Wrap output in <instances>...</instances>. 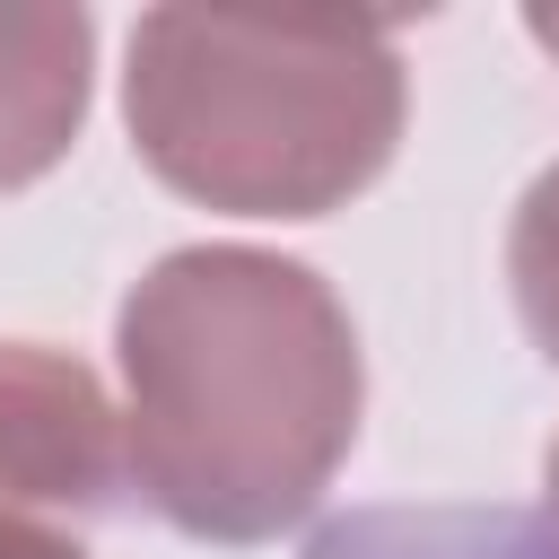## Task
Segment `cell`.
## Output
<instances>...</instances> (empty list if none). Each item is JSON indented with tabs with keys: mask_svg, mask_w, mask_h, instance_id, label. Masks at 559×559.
Returning a JSON list of instances; mask_svg holds the SVG:
<instances>
[{
	"mask_svg": "<svg viewBox=\"0 0 559 559\" xmlns=\"http://www.w3.org/2000/svg\"><path fill=\"white\" fill-rule=\"evenodd\" d=\"M122 472L183 542L253 550L297 533L367 419V358L341 288L271 245H175L114 306Z\"/></svg>",
	"mask_w": 559,
	"mask_h": 559,
	"instance_id": "obj_1",
	"label": "cell"
},
{
	"mask_svg": "<svg viewBox=\"0 0 559 559\" xmlns=\"http://www.w3.org/2000/svg\"><path fill=\"white\" fill-rule=\"evenodd\" d=\"M411 70L376 17L148 9L122 44L131 157L218 218H332L402 148Z\"/></svg>",
	"mask_w": 559,
	"mask_h": 559,
	"instance_id": "obj_2",
	"label": "cell"
},
{
	"mask_svg": "<svg viewBox=\"0 0 559 559\" xmlns=\"http://www.w3.org/2000/svg\"><path fill=\"white\" fill-rule=\"evenodd\" d=\"M122 480L105 376L52 341H0V559H96Z\"/></svg>",
	"mask_w": 559,
	"mask_h": 559,
	"instance_id": "obj_3",
	"label": "cell"
},
{
	"mask_svg": "<svg viewBox=\"0 0 559 559\" xmlns=\"http://www.w3.org/2000/svg\"><path fill=\"white\" fill-rule=\"evenodd\" d=\"M96 96V17L52 0H0V192L44 183Z\"/></svg>",
	"mask_w": 559,
	"mask_h": 559,
	"instance_id": "obj_4",
	"label": "cell"
},
{
	"mask_svg": "<svg viewBox=\"0 0 559 559\" xmlns=\"http://www.w3.org/2000/svg\"><path fill=\"white\" fill-rule=\"evenodd\" d=\"M306 559H550L524 507H358L332 515Z\"/></svg>",
	"mask_w": 559,
	"mask_h": 559,
	"instance_id": "obj_5",
	"label": "cell"
},
{
	"mask_svg": "<svg viewBox=\"0 0 559 559\" xmlns=\"http://www.w3.org/2000/svg\"><path fill=\"white\" fill-rule=\"evenodd\" d=\"M507 288H515L533 349L559 367V157L524 183V201L507 218Z\"/></svg>",
	"mask_w": 559,
	"mask_h": 559,
	"instance_id": "obj_6",
	"label": "cell"
},
{
	"mask_svg": "<svg viewBox=\"0 0 559 559\" xmlns=\"http://www.w3.org/2000/svg\"><path fill=\"white\" fill-rule=\"evenodd\" d=\"M542 542H550V559H559V437H550V454H542Z\"/></svg>",
	"mask_w": 559,
	"mask_h": 559,
	"instance_id": "obj_7",
	"label": "cell"
},
{
	"mask_svg": "<svg viewBox=\"0 0 559 559\" xmlns=\"http://www.w3.org/2000/svg\"><path fill=\"white\" fill-rule=\"evenodd\" d=\"M524 35H533V44L559 61V9H524Z\"/></svg>",
	"mask_w": 559,
	"mask_h": 559,
	"instance_id": "obj_8",
	"label": "cell"
}]
</instances>
